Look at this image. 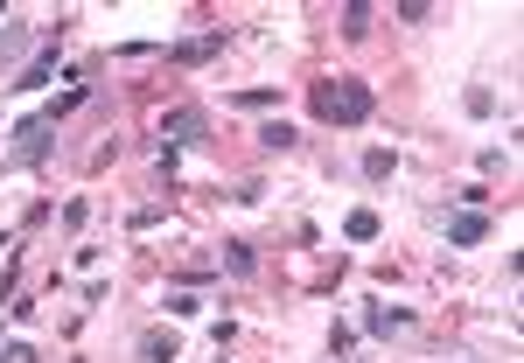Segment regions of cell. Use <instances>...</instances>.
<instances>
[{
    "label": "cell",
    "instance_id": "6da1fadb",
    "mask_svg": "<svg viewBox=\"0 0 524 363\" xmlns=\"http://www.w3.org/2000/svg\"><path fill=\"white\" fill-rule=\"evenodd\" d=\"M308 105H315L322 126H363L370 120V84L363 78H322V84H308Z\"/></svg>",
    "mask_w": 524,
    "mask_h": 363
},
{
    "label": "cell",
    "instance_id": "7a4b0ae2",
    "mask_svg": "<svg viewBox=\"0 0 524 363\" xmlns=\"http://www.w3.org/2000/svg\"><path fill=\"white\" fill-rule=\"evenodd\" d=\"M49 133H56V126L42 120V112H36V120H21V126H14V161H29V168H36L42 154H49Z\"/></svg>",
    "mask_w": 524,
    "mask_h": 363
},
{
    "label": "cell",
    "instance_id": "3957f363",
    "mask_svg": "<svg viewBox=\"0 0 524 363\" xmlns=\"http://www.w3.org/2000/svg\"><path fill=\"white\" fill-rule=\"evenodd\" d=\"M447 238H454V244H483V238H489V217H483V210H462V217H447Z\"/></svg>",
    "mask_w": 524,
    "mask_h": 363
},
{
    "label": "cell",
    "instance_id": "277c9868",
    "mask_svg": "<svg viewBox=\"0 0 524 363\" xmlns=\"http://www.w3.org/2000/svg\"><path fill=\"white\" fill-rule=\"evenodd\" d=\"M162 133H168V147H182V140H203V112H189V105H182V112H168V120H162Z\"/></svg>",
    "mask_w": 524,
    "mask_h": 363
},
{
    "label": "cell",
    "instance_id": "5b68a950",
    "mask_svg": "<svg viewBox=\"0 0 524 363\" xmlns=\"http://www.w3.org/2000/svg\"><path fill=\"white\" fill-rule=\"evenodd\" d=\"M140 357L147 363H175V335H168V328H147V335H140Z\"/></svg>",
    "mask_w": 524,
    "mask_h": 363
},
{
    "label": "cell",
    "instance_id": "8992f818",
    "mask_svg": "<svg viewBox=\"0 0 524 363\" xmlns=\"http://www.w3.org/2000/svg\"><path fill=\"white\" fill-rule=\"evenodd\" d=\"M224 36H196V42H175V63H203V56H217Z\"/></svg>",
    "mask_w": 524,
    "mask_h": 363
},
{
    "label": "cell",
    "instance_id": "52a82bcc",
    "mask_svg": "<svg viewBox=\"0 0 524 363\" xmlns=\"http://www.w3.org/2000/svg\"><path fill=\"white\" fill-rule=\"evenodd\" d=\"M405 322H412L405 308H370V315H363V328H370V335H392V328H405Z\"/></svg>",
    "mask_w": 524,
    "mask_h": 363
},
{
    "label": "cell",
    "instance_id": "ba28073f",
    "mask_svg": "<svg viewBox=\"0 0 524 363\" xmlns=\"http://www.w3.org/2000/svg\"><path fill=\"white\" fill-rule=\"evenodd\" d=\"M343 36H370V7H363V0L343 7Z\"/></svg>",
    "mask_w": 524,
    "mask_h": 363
},
{
    "label": "cell",
    "instance_id": "9c48e42d",
    "mask_svg": "<svg viewBox=\"0 0 524 363\" xmlns=\"http://www.w3.org/2000/svg\"><path fill=\"white\" fill-rule=\"evenodd\" d=\"M259 147H266V154H287V147H294V126H280V120H273L266 133H259Z\"/></svg>",
    "mask_w": 524,
    "mask_h": 363
},
{
    "label": "cell",
    "instance_id": "30bf717a",
    "mask_svg": "<svg viewBox=\"0 0 524 363\" xmlns=\"http://www.w3.org/2000/svg\"><path fill=\"white\" fill-rule=\"evenodd\" d=\"M224 266H231L238 280H252V244H238V238H231V244H224Z\"/></svg>",
    "mask_w": 524,
    "mask_h": 363
},
{
    "label": "cell",
    "instance_id": "8fae6325",
    "mask_svg": "<svg viewBox=\"0 0 524 363\" xmlns=\"http://www.w3.org/2000/svg\"><path fill=\"white\" fill-rule=\"evenodd\" d=\"M343 231H350L357 244H370V238H378V217H370V210H350V224H343Z\"/></svg>",
    "mask_w": 524,
    "mask_h": 363
},
{
    "label": "cell",
    "instance_id": "7c38bea8",
    "mask_svg": "<svg viewBox=\"0 0 524 363\" xmlns=\"http://www.w3.org/2000/svg\"><path fill=\"white\" fill-rule=\"evenodd\" d=\"M363 175H370V182H385V175H392V154H385V147H370V154H363Z\"/></svg>",
    "mask_w": 524,
    "mask_h": 363
},
{
    "label": "cell",
    "instance_id": "4fadbf2b",
    "mask_svg": "<svg viewBox=\"0 0 524 363\" xmlns=\"http://www.w3.org/2000/svg\"><path fill=\"white\" fill-rule=\"evenodd\" d=\"M21 42H29V29H21V21H7V36H0V56H21Z\"/></svg>",
    "mask_w": 524,
    "mask_h": 363
}]
</instances>
